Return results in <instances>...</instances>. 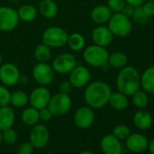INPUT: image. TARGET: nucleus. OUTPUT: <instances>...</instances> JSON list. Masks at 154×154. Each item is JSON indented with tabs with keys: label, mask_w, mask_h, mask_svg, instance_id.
<instances>
[{
	"label": "nucleus",
	"mask_w": 154,
	"mask_h": 154,
	"mask_svg": "<svg viewBox=\"0 0 154 154\" xmlns=\"http://www.w3.org/2000/svg\"><path fill=\"white\" fill-rule=\"evenodd\" d=\"M29 103V95L21 91L17 90L13 93H11L10 96V104H12L16 108H23L26 106V104Z\"/></svg>",
	"instance_id": "nucleus-29"
},
{
	"label": "nucleus",
	"mask_w": 154,
	"mask_h": 154,
	"mask_svg": "<svg viewBox=\"0 0 154 154\" xmlns=\"http://www.w3.org/2000/svg\"><path fill=\"white\" fill-rule=\"evenodd\" d=\"M126 147L128 149L134 153H140L147 149L149 140L141 133H131L125 140Z\"/></svg>",
	"instance_id": "nucleus-17"
},
{
	"label": "nucleus",
	"mask_w": 154,
	"mask_h": 154,
	"mask_svg": "<svg viewBox=\"0 0 154 154\" xmlns=\"http://www.w3.org/2000/svg\"><path fill=\"white\" fill-rule=\"evenodd\" d=\"M131 18H132V20H133L135 23H137V24H139V25H144V24L148 23V21H149V17L144 13V11H143L141 6H140V7L135 8Z\"/></svg>",
	"instance_id": "nucleus-32"
},
{
	"label": "nucleus",
	"mask_w": 154,
	"mask_h": 154,
	"mask_svg": "<svg viewBox=\"0 0 154 154\" xmlns=\"http://www.w3.org/2000/svg\"><path fill=\"white\" fill-rule=\"evenodd\" d=\"M132 104L138 109H144L148 106L149 103V94L143 90H138L131 95Z\"/></svg>",
	"instance_id": "nucleus-30"
},
{
	"label": "nucleus",
	"mask_w": 154,
	"mask_h": 154,
	"mask_svg": "<svg viewBox=\"0 0 154 154\" xmlns=\"http://www.w3.org/2000/svg\"><path fill=\"white\" fill-rule=\"evenodd\" d=\"M68 33L60 26L47 27L42 35V43L51 48H60L67 45Z\"/></svg>",
	"instance_id": "nucleus-5"
},
{
	"label": "nucleus",
	"mask_w": 154,
	"mask_h": 154,
	"mask_svg": "<svg viewBox=\"0 0 154 154\" xmlns=\"http://www.w3.org/2000/svg\"><path fill=\"white\" fill-rule=\"evenodd\" d=\"M113 35L105 25H101L96 26L92 32V40L94 45L107 47L113 41Z\"/></svg>",
	"instance_id": "nucleus-15"
},
{
	"label": "nucleus",
	"mask_w": 154,
	"mask_h": 154,
	"mask_svg": "<svg viewBox=\"0 0 154 154\" xmlns=\"http://www.w3.org/2000/svg\"><path fill=\"white\" fill-rule=\"evenodd\" d=\"M38 11L45 18L52 19L58 14V6L54 0H42L38 7Z\"/></svg>",
	"instance_id": "nucleus-22"
},
{
	"label": "nucleus",
	"mask_w": 154,
	"mask_h": 154,
	"mask_svg": "<svg viewBox=\"0 0 154 154\" xmlns=\"http://www.w3.org/2000/svg\"><path fill=\"white\" fill-rule=\"evenodd\" d=\"M108 103L111 105L112 109L116 111H123L129 105V99L127 95L117 91L112 93Z\"/></svg>",
	"instance_id": "nucleus-23"
},
{
	"label": "nucleus",
	"mask_w": 154,
	"mask_h": 154,
	"mask_svg": "<svg viewBox=\"0 0 154 154\" xmlns=\"http://www.w3.org/2000/svg\"><path fill=\"white\" fill-rule=\"evenodd\" d=\"M21 120L24 124L26 126H34L38 123L40 121L39 119V110L34 108L33 106L26 108L22 114H21Z\"/></svg>",
	"instance_id": "nucleus-25"
},
{
	"label": "nucleus",
	"mask_w": 154,
	"mask_h": 154,
	"mask_svg": "<svg viewBox=\"0 0 154 154\" xmlns=\"http://www.w3.org/2000/svg\"><path fill=\"white\" fill-rule=\"evenodd\" d=\"M117 91L127 96H131L140 89V73L131 65H126L120 69L116 77Z\"/></svg>",
	"instance_id": "nucleus-2"
},
{
	"label": "nucleus",
	"mask_w": 154,
	"mask_h": 154,
	"mask_svg": "<svg viewBox=\"0 0 154 154\" xmlns=\"http://www.w3.org/2000/svg\"><path fill=\"white\" fill-rule=\"evenodd\" d=\"M78 154H94V152H92L91 150H82V151H80Z\"/></svg>",
	"instance_id": "nucleus-44"
},
{
	"label": "nucleus",
	"mask_w": 154,
	"mask_h": 154,
	"mask_svg": "<svg viewBox=\"0 0 154 154\" xmlns=\"http://www.w3.org/2000/svg\"><path fill=\"white\" fill-rule=\"evenodd\" d=\"M134 9H135V8L134 7H132V6H130V5H128V4H126L125 6H124V8H122V14H123L124 16H126L127 17H130V18H131V17H132V15H133V12H134Z\"/></svg>",
	"instance_id": "nucleus-40"
},
{
	"label": "nucleus",
	"mask_w": 154,
	"mask_h": 154,
	"mask_svg": "<svg viewBox=\"0 0 154 154\" xmlns=\"http://www.w3.org/2000/svg\"><path fill=\"white\" fill-rule=\"evenodd\" d=\"M91 80L90 70L84 65H76L69 72V82L73 88H84Z\"/></svg>",
	"instance_id": "nucleus-12"
},
{
	"label": "nucleus",
	"mask_w": 154,
	"mask_h": 154,
	"mask_svg": "<svg viewBox=\"0 0 154 154\" xmlns=\"http://www.w3.org/2000/svg\"><path fill=\"white\" fill-rule=\"evenodd\" d=\"M19 83L22 85H26L28 83V77L26 75H21L19 78Z\"/></svg>",
	"instance_id": "nucleus-43"
},
{
	"label": "nucleus",
	"mask_w": 154,
	"mask_h": 154,
	"mask_svg": "<svg viewBox=\"0 0 154 154\" xmlns=\"http://www.w3.org/2000/svg\"><path fill=\"white\" fill-rule=\"evenodd\" d=\"M2 61H3V55H2L1 53H0V64L2 63Z\"/></svg>",
	"instance_id": "nucleus-46"
},
{
	"label": "nucleus",
	"mask_w": 154,
	"mask_h": 154,
	"mask_svg": "<svg viewBox=\"0 0 154 154\" xmlns=\"http://www.w3.org/2000/svg\"><path fill=\"white\" fill-rule=\"evenodd\" d=\"M112 12L107 7V5H98L94 7L91 11V19L98 26L105 25L110 20Z\"/></svg>",
	"instance_id": "nucleus-18"
},
{
	"label": "nucleus",
	"mask_w": 154,
	"mask_h": 154,
	"mask_svg": "<svg viewBox=\"0 0 154 154\" xmlns=\"http://www.w3.org/2000/svg\"><path fill=\"white\" fill-rule=\"evenodd\" d=\"M19 20H22L24 22H33L36 17H37V9L35 6L30 4L23 5L19 8L17 10Z\"/></svg>",
	"instance_id": "nucleus-24"
},
{
	"label": "nucleus",
	"mask_w": 154,
	"mask_h": 154,
	"mask_svg": "<svg viewBox=\"0 0 154 154\" xmlns=\"http://www.w3.org/2000/svg\"><path fill=\"white\" fill-rule=\"evenodd\" d=\"M100 148L103 154H122V144L112 133L106 134L102 138Z\"/></svg>",
	"instance_id": "nucleus-16"
},
{
	"label": "nucleus",
	"mask_w": 154,
	"mask_h": 154,
	"mask_svg": "<svg viewBox=\"0 0 154 154\" xmlns=\"http://www.w3.org/2000/svg\"><path fill=\"white\" fill-rule=\"evenodd\" d=\"M45 154H56V153H54V152H46Z\"/></svg>",
	"instance_id": "nucleus-47"
},
{
	"label": "nucleus",
	"mask_w": 154,
	"mask_h": 154,
	"mask_svg": "<svg viewBox=\"0 0 154 154\" xmlns=\"http://www.w3.org/2000/svg\"><path fill=\"white\" fill-rule=\"evenodd\" d=\"M132 121L136 128L140 131H146L151 127L153 123V117L148 111L140 109L134 113Z\"/></svg>",
	"instance_id": "nucleus-19"
},
{
	"label": "nucleus",
	"mask_w": 154,
	"mask_h": 154,
	"mask_svg": "<svg viewBox=\"0 0 154 154\" xmlns=\"http://www.w3.org/2000/svg\"><path fill=\"white\" fill-rule=\"evenodd\" d=\"M16 122V114L9 105L0 107V131L12 128Z\"/></svg>",
	"instance_id": "nucleus-20"
},
{
	"label": "nucleus",
	"mask_w": 154,
	"mask_h": 154,
	"mask_svg": "<svg viewBox=\"0 0 154 154\" xmlns=\"http://www.w3.org/2000/svg\"><path fill=\"white\" fill-rule=\"evenodd\" d=\"M140 88L149 94H154V65L148 67L140 74Z\"/></svg>",
	"instance_id": "nucleus-21"
},
{
	"label": "nucleus",
	"mask_w": 154,
	"mask_h": 154,
	"mask_svg": "<svg viewBox=\"0 0 154 154\" xmlns=\"http://www.w3.org/2000/svg\"><path fill=\"white\" fill-rule=\"evenodd\" d=\"M34 80L41 86H46L53 83L54 79V71L52 65L47 63H37L32 71Z\"/></svg>",
	"instance_id": "nucleus-7"
},
{
	"label": "nucleus",
	"mask_w": 154,
	"mask_h": 154,
	"mask_svg": "<svg viewBox=\"0 0 154 154\" xmlns=\"http://www.w3.org/2000/svg\"><path fill=\"white\" fill-rule=\"evenodd\" d=\"M34 149H35V148L31 144L30 141H25L18 145L17 153V154H33Z\"/></svg>",
	"instance_id": "nucleus-36"
},
{
	"label": "nucleus",
	"mask_w": 154,
	"mask_h": 154,
	"mask_svg": "<svg viewBox=\"0 0 154 154\" xmlns=\"http://www.w3.org/2000/svg\"><path fill=\"white\" fill-rule=\"evenodd\" d=\"M2 142H3V140H2V131H0V145L2 144Z\"/></svg>",
	"instance_id": "nucleus-45"
},
{
	"label": "nucleus",
	"mask_w": 154,
	"mask_h": 154,
	"mask_svg": "<svg viewBox=\"0 0 154 154\" xmlns=\"http://www.w3.org/2000/svg\"><path fill=\"white\" fill-rule=\"evenodd\" d=\"M50 91L45 86H38L35 88L29 95V103L34 108L40 110L47 107L51 98Z\"/></svg>",
	"instance_id": "nucleus-14"
},
{
	"label": "nucleus",
	"mask_w": 154,
	"mask_h": 154,
	"mask_svg": "<svg viewBox=\"0 0 154 154\" xmlns=\"http://www.w3.org/2000/svg\"><path fill=\"white\" fill-rule=\"evenodd\" d=\"M34 56L38 63H48L52 57L51 47L44 43L38 45L34 51Z\"/></svg>",
	"instance_id": "nucleus-28"
},
{
	"label": "nucleus",
	"mask_w": 154,
	"mask_h": 154,
	"mask_svg": "<svg viewBox=\"0 0 154 154\" xmlns=\"http://www.w3.org/2000/svg\"><path fill=\"white\" fill-rule=\"evenodd\" d=\"M77 65L76 57L71 53H63L57 55L52 63L54 72L60 74L69 73Z\"/></svg>",
	"instance_id": "nucleus-11"
},
{
	"label": "nucleus",
	"mask_w": 154,
	"mask_h": 154,
	"mask_svg": "<svg viewBox=\"0 0 154 154\" xmlns=\"http://www.w3.org/2000/svg\"><path fill=\"white\" fill-rule=\"evenodd\" d=\"M144 13L150 18L152 17H154V3L151 2V1H149V0H147V1L141 6Z\"/></svg>",
	"instance_id": "nucleus-38"
},
{
	"label": "nucleus",
	"mask_w": 154,
	"mask_h": 154,
	"mask_svg": "<svg viewBox=\"0 0 154 154\" xmlns=\"http://www.w3.org/2000/svg\"><path fill=\"white\" fill-rule=\"evenodd\" d=\"M72 103V99L69 94L59 92L51 96L47 108L50 110L53 116L61 117L71 110Z\"/></svg>",
	"instance_id": "nucleus-6"
},
{
	"label": "nucleus",
	"mask_w": 154,
	"mask_h": 154,
	"mask_svg": "<svg viewBox=\"0 0 154 154\" xmlns=\"http://www.w3.org/2000/svg\"><path fill=\"white\" fill-rule=\"evenodd\" d=\"M50 140V132L45 124H35L32 126L29 132V141L35 149H41L46 147Z\"/></svg>",
	"instance_id": "nucleus-8"
},
{
	"label": "nucleus",
	"mask_w": 154,
	"mask_h": 154,
	"mask_svg": "<svg viewBox=\"0 0 154 154\" xmlns=\"http://www.w3.org/2000/svg\"><path fill=\"white\" fill-rule=\"evenodd\" d=\"M2 140L3 142L8 145H12L17 140V133L13 129V127L2 131Z\"/></svg>",
	"instance_id": "nucleus-33"
},
{
	"label": "nucleus",
	"mask_w": 154,
	"mask_h": 154,
	"mask_svg": "<svg viewBox=\"0 0 154 154\" xmlns=\"http://www.w3.org/2000/svg\"><path fill=\"white\" fill-rule=\"evenodd\" d=\"M53 118V114L47 107L39 110V119L45 122H50Z\"/></svg>",
	"instance_id": "nucleus-37"
},
{
	"label": "nucleus",
	"mask_w": 154,
	"mask_h": 154,
	"mask_svg": "<svg viewBox=\"0 0 154 154\" xmlns=\"http://www.w3.org/2000/svg\"><path fill=\"white\" fill-rule=\"evenodd\" d=\"M20 76V70L12 63H6L0 66V81L5 86H14L17 85Z\"/></svg>",
	"instance_id": "nucleus-13"
},
{
	"label": "nucleus",
	"mask_w": 154,
	"mask_h": 154,
	"mask_svg": "<svg viewBox=\"0 0 154 154\" xmlns=\"http://www.w3.org/2000/svg\"><path fill=\"white\" fill-rule=\"evenodd\" d=\"M128 63V56L121 51L113 52L112 54H109L108 57V64L110 67L115 69H122V67L126 66Z\"/></svg>",
	"instance_id": "nucleus-26"
},
{
	"label": "nucleus",
	"mask_w": 154,
	"mask_h": 154,
	"mask_svg": "<svg viewBox=\"0 0 154 154\" xmlns=\"http://www.w3.org/2000/svg\"><path fill=\"white\" fill-rule=\"evenodd\" d=\"M112 133L117 139H119L120 140H126L128 138V136L131 134V130L126 124L120 123V124H117L116 126H114Z\"/></svg>",
	"instance_id": "nucleus-31"
},
{
	"label": "nucleus",
	"mask_w": 154,
	"mask_h": 154,
	"mask_svg": "<svg viewBox=\"0 0 154 154\" xmlns=\"http://www.w3.org/2000/svg\"><path fill=\"white\" fill-rule=\"evenodd\" d=\"M147 149L149 151L150 154H154V139H152L149 141Z\"/></svg>",
	"instance_id": "nucleus-42"
},
{
	"label": "nucleus",
	"mask_w": 154,
	"mask_h": 154,
	"mask_svg": "<svg viewBox=\"0 0 154 154\" xmlns=\"http://www.w3.org/2000/svg\"><path fill=\"white\" fill-rule=\"evenodd\" d=\"M11 93L7 86L0 85V107L8 106L10 104Z\"/></svg>",
	"instance_id": "nucleus-34"
},
{
	"label": "nucleus",
	"mask_w": 154,
	"mask_h": 154,
	"mask_svg": "<svg viewBox=\"0 0 154 154\" xmlns=\"http://www.w3.org/2000/svg\"><path fill=\"white\" fill-rule=\"evenodd\" d=\"M72 85H71V83L69 81H63L59 85V90L61 93H63V94H69L72 89Z\"/></svg>",
	"instance_id": "nucleus-39"
},
{
	"label": "nucleus",
	"mask_w": 154,
	"mask_h": 154,
	"mask_svg": "<svg viewBox=\"0 0 154 154\" xmlns=\"http://www.w3.org/2000/svg\"><path fill=\"white\" fill-rule=\"evenodd\" d=\"M95 121V114L94 109L86 106H82L77 109L73 114L74 125L82 130L89 129L93 126Z\"/></svg>",
	"instance_id": "nucleus-10"
},
{
	"label": "nucleus",
	"mask_w": 154,
	"mask_h": 154,
	"mask_svg": "<svg viewBox=\"0 0 154 154\" xmlns=\"http://www.w3.org/2000/svg\"><path fill=\"white\" fill-rule=\"evenodd\" d=\"M19 23L17 10L10 7H0V31L10 32Z\"/></svg>",
	"instance_id": "nucleus-9"
},
{
	"label": "nucleus",
	"mask_w": 154,
	"mask_h": 154,
	"mask_svg": "<svg viewBox=\"0 0 154 154\" xmlns=\"http://www.w3.org/2000/svg\"><path fill=\"white\" fill-rule=\"evenodd\" d=\"M112 91L111 86L103 81H94L89 83L85 89L84 98L86 104L94 109H102L109 103Z\"/></svg>",
	"instance_id": "nucleus-1"
},
{
	"label": "nucleus",
	"mask_w": 154,
	"mask_h": 154,
	"mask_svg": "<svg viewBox=\"0 0 154 154\" xmlns=\"http://www.w3.org/2000/svg\"><path fill=\"white\" fill-rule=\"evenodd\" d=\"M146 1H147V0H125L126 4H128L130 6H132L134 8L142 6Z\"/></svg>",
	"instance_id": "nucleus-41"
},
{
	"label": "nucleus",
	"mask_w": 154,
	"mask_h": 154,
	"mask_svg": "<svg viewBox=\"0 0 154 154\" xmlns=\"http://www.w3.org/2000/svg\"><path fill=\"white\" fill-rule=\"evenodd\" d=\"M149 1H151V2H153V3H154V0H149Z\"/></svg>",
	"instance_id": "nucleus-48"
},
{
	"label": "nucleus",
	"mask_w": 154,
	"mask_h": 154,
	"mask_svg": "<svg viewBox=\"0 0 154 154\" xmlns=\"http://www.w3.org/2000/svg\"><path fill=\"white\" fill-rule=\"evenodd\" d=\"M67 45L73 52H79L85 46V38L80 33H72L68 36Z\"/></svg>",
	"instance_id": "nucleus-27"
},
{
	"label": "nucleus",
	"mask_w": 154,
	"mask_h": 154,
	"mask_svg": "<svg viewBox=\"0 0 154 154\" xmlns=\"http://www.w3.org/2000/svg\"><path fill=\"white\" fill-rule=\"evenodd\" d=\"M125 5V0H107V7L112 13H121Z\"/></svg>",
	"instance_id": "nucleus-35"
},
{
	"label": "nucleus",
	"mask_w": 154,
	"mask_h": 154,
	"mask_svg": "<svg viewBox=\"0 0 154 154\" xmlns=\"http://www.w3.org/2000/svg\"><path fill=\"white\" fill-rule=\"evenodd\" d=\"M107 25L114 36L126 37L132 31L131 18L122 13H112Z\"/></svg>",
	"instance_id": "nucleus-4"
},
{
	"label": "nucleus",
	"mask_w": 154,
	"mask_h": 154,
	"mask_svg": "<svg viewBox=\"0 0 154 154\" xmlns=\"http://www.w3.org/2000/svg\"><path fill=\"white\" fill-rule=\"evenodd\" d=\"M109 52L106 47L92 45L83 52V58L86 63L94 67H103L108 63Z\"/></svg>",
	"instance_id": "nucleus-3"
}]
</instances>
